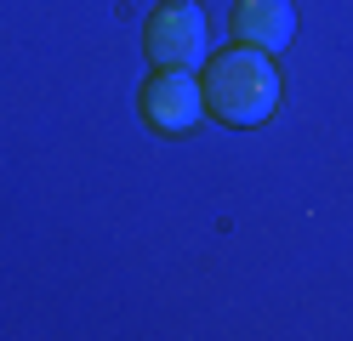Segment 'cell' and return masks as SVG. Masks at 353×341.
I'll return each mask as SVG.
<instances>
[{
    "mask_svg": "<svg viewBox=\"0 0 353 341\" xmlns=\"http://www.w3.org/2000/svg\"><path fill=\"white\" fill-rule=\"evenodd\" d=\"M200 91H205V114H216L223 125H262L279 108V68L268 52L228 45L200 63Z\"/></svg>",
    "mask_w": 353,
    "mask_h": 341,
    "instance_id": "6da1fadb",
    "label": "cell"
},
{
    "mask_svg": "<svg viewBox=\"0 0 353 341\" xmlns=\"http://www.w3.org/2000/svg\"><path fill=\"white\" fill-rule=\"evenodd\" d=\"M143 52L154 68H200L211 57V23L200 0H165L143 29Z\"/></svg>",
    "mask_w": 353,
    "mask_h": 341,
    "instance_id": "7a4b0ae2",
    "label": "cell"
},
{
    "mask_svg": "<svg viewBox=\"0 0 353 341\" xmlns=\"http://www.w3.org/2000/svg\"><path fill=\"white\" fill-rule=\"evenodd\" d=\"M143 120L160 136H183L205 120V91L194 80V68H154L143 80Z\"/></svg>",
    "mask_w": 353,
    "mask_h": 341,
    "instance_id": "3957f363",
    "label": "cell"
},
{
    "mask_svg": "<svg viewBox=\"0 0 353 341\" xmlns=\"http://www.w3.org/2000/svg\"><path fill=\"white\" fill-rule=\"evenodd\" d=\"M296 34V6L291 0H239L234 6V40L251 52H285Z\"/></svg>",
    "mask_w": 353,
    "mask_h": 341,
    "instance_id": "277c9868",
    "label": "cell"
}]
</instances>
